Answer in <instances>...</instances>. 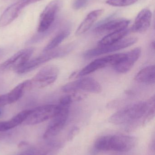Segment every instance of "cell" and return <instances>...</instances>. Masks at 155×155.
<instances>
[{"instance_id": "obj_22", "label": "cell", "mask_w": 155, "mask_h": 155, "mask_svg": "<svg viewBox=\"0 0 155 155\" xmlns=\"http://www.w3.org/2000/svg\"><path fill=\"white\" fill-rule=\"evenodd\" d=\"M15 127L11 119L7 121L0 122V132H5Z\"/></svg>"}, {"instance_id": "obj_20", "label": "cell", "mask_w": 155, "mask_h": 155, "mask_svg": "<svg viewBox=\"0 0 155 155\" xmlns=\"http://www.w3.org/2000/svg\"><path fill=\"white\" fill-rule=\"evenodd\" d=\"M70 35V31L68 30H64L60 32L55 37H54L50 42L44 48L43 52L55 49L58 47L61 43L68 37Z\"/></svg>"}, {"instance_id": "obj_8", "label": "cell", "mask_w": 155, "mask_h": 155, "mask_svg": "<svg viewBox=\"0 0 155 155\" xmlns=\"http://www.w3.org/2000/svg\"><path fill=\"white\" fill-rule=\"evenodd\" d=\"M62 4L61 0H53L45 8L40 15L37 32L44 33L50 29L54 21Z\"/></svg>"}, {"instance_id": "obj_10", "label": "cell", "mask_w": 155, "mask_h": 155, "mask_svg": "<svg viewBox=\"0 0 155 155\" xmlns=\"http://www.w3.org/2000/svg\"><path fill=\"white\" fill-rule=\"evenodd\" d=\"M137 41L136 37L123 38L119 41L106 46H100L98 48L91 49L86 52L84 56L86 57H93L109 53L116 51L131 46Z\"/></svg>"}, {"instance_id": "obj_6", "label": "cell", "mask_w": 155, "mask_h": 155, "mask_svg": "<svg viewBox=\"0 0 155 155\" xmlns=\"http://www.w3.org/2000/svg\"><path fill=\"white\" fill-rule=\"evenodd\" d=\"M62 90L67 93L83 91L97 94L101 93L102 87L101 84L95 79L88 77L68 83L62 87Z\"/></svg>"}, {"instance_id": "obj_17", "label": "cell", "mask_w": 155, "mask_h": 155, "mask_svg": "<svg viewBox=\"0 0 155 155\" xmlns=\"http://www.w3.org/2000/svg\"><path fill=\"white\" fill-rule=\"evenodd\" d=\"M103 9L94 10L89 13L77 28L76 35H80L87 31L94 23L103 13Z\"/></svg>"}, {"instance_id": "obj_13", "label": "cell", "mask_w": 155, "mask_h": 155, "mask_svg": "<svg viewBox=\"0 0 155 155\" xmlns=\"http://www.w3.org/2000/svg\"><path fill=\"white\" fill-rule=\"evenodd\" d=\"M152 13L148 8H145L137 15L131 29L133 32L143 33L148 30L152 21Z\"/></svg>"}, {"instance_id": "obj_27", "label": "cell", "mask_w": 155, "mask_h": 155, "mask_svg": "<svg viewBox=\"0 0 155 155\" xmlns=\"http://www.w3.org/2000/svg\"><path fill=\"white\" fill-rule=\"evenodd\" d=\"M2 114V111L1 110V108H0V116H1V115Z\"/></svg>"}, {"instance_id": "obj_11", "label": "cell", "mask_w": 155, "mask_h": 155, "mask_svg": "<svg viewBox=\"0 0 155 155\" xmlns=\"http://www.w3.org/2000/svg\"><path fill=\"white\" fill-rule=\"evenodd\" d=\"M34 51V48L33 47L20 50L0 64V69L5 71L12 70L15 71L30 60Z\"/></svg>"}, {"instance_id": "obj_2", "label": "cell", "mask_w": 155, "mask_h": 155, "mask_svg": "<svg viewBox=\"0 0 155 155\" xmlns=\"http://www.w3.org/2000/svg\"><path fill=\"white\" fill-rule=\"evenodd\" d=\"M147 109V102L131 104L118 110L109 118V121L117 125L133 124L144 117Z\"/></svg>"}, {"instance_id": "obj_15", "label": "cell", "mask_w": 155, "mask_h": 155, "mask_svg": "<svg viewBox=\"0 0 155 155\" xmlns=\"http://www.w3.org/2000/svg\"><path fill=\"white\" fill-rule=\"evenodd\" d=\"M25 7L21 0H20L6 8L0 17V27L9 25L18 17Z\"/></svg>"}, {"instance_id": "obj_3", "label": "cell", "mask_w": 155, "mask_h": 155, "mask_svg": "<svg viewBox=\"0 0 155 155\" xmlns=\"http://www.w3.org/2000/svg\"><path fill=\"white\" fill-rule=\"evenodd\" d=\"M74 48V47L72 45H69L43 52L42 54L37 57L29 60L23 66L17 69L15 72L18 74L27 73L53 59L66 56L72 51Z\"/></svg>"}, {"instance_id": "obj_4", "label": "cell", "mask_w": 155, "mask_h": 155, "mask_svg": "<svg viewBox=\"0 0 155 155\" xmlns=\"http://www.w3.org/2000/svg\"><path fill=\"white\" fill-rule=\"evenodd\" d=\"M70 106L59 104L58 111L52 118L44 134V139H51L57 136L62 130L68 119Z\"/></svg>"}, {"instance_id": "obj_21", "label": "cell", "mask_w": 155, "mask_h": 155, "mask_svg": "<svg viewBox=\"0 0 155 155\" xmlns=\"http://www.w3.org/2000/svg\"><path fill=\"white\" fill-rule=\"evenodd\" d=\"M138 1V0H107L106 3L111 6L123 7L132 5Z\"/></svg>"}, {"instance_id": "obj_12", "label": "cell", "mask_w": 155, "mask_h": 155, "mask_svg": "<svg viewBox=\"0 0 155 155\" xmlns=\"http://www.w3.org/2000/svg\"><path fill=\"white\" fill-rule=\"evenodd\" d=\"M130 21L126 19H116L105 21L95 28L96 33L99 34H109L126 29Z\"/></svg>"}, {"instance_id": "obj_18", "label": "cell", "mask_w": 155, "mask_h": 155, "mask_svg": "<svg viewBox=\"0 0 155 155\" xmlns=\"http://www.w3.org/2000/svg\"><path fill=\"white\" fill-rule=\"evenodd\" d=\"M155 65L147 66L138 73L135 80L142 84H153L155 83Z\"/></svg>"}, {"instance_id": "obj_14", "label": "cell", "mask_w": 155, "mask_h": 155, "mask_svg": "<svg viewBox=\"0 0 155 155\" xmlns=\"http://www.w3.org/2000/svg\"><path fill=\"white\" fill-rule=\"evenodd\" d=\"M141 49L136 48L126 53V56L123 61L114 66V70L120 74H124L129 71L134 65L140 57Z\"/></svg>"}, {"instance_id": "obj_7", "label": "cell", "mask_w": 155, "mask_h": 155, "mask_svg": "<svg viewBox=\"0 0 155 155\" xmlns=\"http://www.w3.org/2000/svg\"><path fill=\"white\" fill-rule=\"evenodd\" d=\"M58 110V105H45L31 109V113L24 123L33 125L43 123L52 118Z\"/></svg>"}, {"instance_id": "obj_16", "label": "cell", "mask_w": 155, "mask_h": 155, "mask_svg": "<svg viewBox=\"0 0 155 155\" xmlns=\"http://www.w3.org/2000/svg\"><path fill=\"white\" fill-rule=\"evenodd\" d=\"M30 88H31L30 80H25L17 85L9 93L5 94L7 105L17 102L23 95L25 91Z\"/></svg>"}, {"instance_id": "obj_5", "label": "cell", "mask_w": 155, "mask_h": 155, "mask_svg": "<svg viewBox=\"0 0 155 155\" xmlns=\"http://www.w3.org/2000/svg\"><path fill=\"white\" fill-rule=\"evenodd\" d=\"M59 74V69L55 65H47L42 68L32 79L31 87L43 88L54 83Z\"/></svg>"}, {"instance_id": "obj_26", "label": "cell", "mask_w": 155, "mask_h": 155, "mask_svg": "<svg viewBox=\"0 0 155 155\" xmlns=\"http://www.w3.org/2000/svg\"><path fill=\"white\" fill-rule=\"evenodd\" d=\"M25 6H27L31 4L34 3L36 2H40L42 0H21Z\"/></svg>"}, {"instance_id": "obj_25", "label": "cell", "mask_w": 155, "mask_h": 155, "mask_svg": "<svg viewBox=\"0 0 155 155\" xmlns=\"http://www.w3.org/2000/svg\"><path fill=\"white\" fill-rule=\"evenodd\" d=\"M42 151L35 148H32L22 152L19 155H39Z\"/></svg>"}, {"instance_id": "obj_1", "label": "cell", "mask_w": 155, "mask_h": 155, "mask_svg": "<svg viewBox=\"0 0 155 155\" xmlns=\"http://www.w3.org/2000/svg\"><path fill=\"white\" fill-rule=\"evenodd\" d=\"M136 143L134 137L123 135H109L99 137L95 143L96 149L99 151L127 152L133 149Z\"/></svg>"}, {"instance_id": "obj_19", "label": "cell", "mask_w": 155, "mask_h": 155, "mask_svg": "<svg viewBox=\"0 0 155 155\" xmlns=\"http://www.w3.org/2000/svg\"><path fill=\"white\" fill-rule=\"evenodd\" d=\"M127 28L118 31L114 32L107 34L99 42L100 46H106L115 43L124 38L129 32Z\"/></svg>"}, {"instance_id": "obj_24", "label": "cell", "mask_w": 155, "mask_h": 155, "mask_svg": "<svg viewBox=\"0 0 155 155\" xmlns=\"http://www.w3.org/2000/svg\"><path fill=\"white\" fill-rule=\"evenodd\" d=\"M79 132V129L77 127H73L71 131L69 132L67 136V140L68 141H71L74 139L75 137L76 136V135L78 134Z\"/></svg>"}, {"instance_id": "obj_9", "label": "cell", "mask_w": 155, "mask_h": 155, "mask_svg": "<svg viewBox=\"0 0 155 155\" xmlns=\"http://www.w3.org/2000/svg\"><path fill=\"white\" fill-rule=\"evenodd\" d=\"M124 58L123 53L116 54L96 59L85 67L78 73L79 77L90 74L109 65L114 66L120 63Z\"/></svg>"}, {"instance_id": "obj_23", "label": "cell", "mask_w": 155, "mask_h": 155, "mask_svg": "<svg viewBox=\"0 0 155 155\" xmlns=\"http://www.w3.org/2000/svg\"><path fill=\"white\" fill-rule=\"evenodd\" d=\"M91 0H75L72 5L74 10H78L86 6Z\"/></svg>"}]
</instances>
